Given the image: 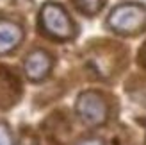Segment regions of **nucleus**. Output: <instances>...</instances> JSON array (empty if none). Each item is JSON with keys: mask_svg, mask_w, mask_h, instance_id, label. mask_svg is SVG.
I'll return each mask as SVG.
<instances>
[{"mask_svg": "<svg viewBox=\"0 0 146 145\" xmlns=\"http://www.w3.org/2000/svg\"><path fill=\"white\" fill-rule=\"evenodd\" d=\"M38 27L45 38L52 41H73L78 34V27L66 7L57 2H45L38 14Z\"/></svg>", "mask_w": 146, "mask_h": 145, "instance_id": "nucleus-1", "label": "nucleus"}, {"mask_svg": "<svg viewBox=\"0 0 146 145\" xmlns=\"http://www.w3.org/2000/svg\"><path fill=\"white\" fill-rule=\"evenodd\" d=\"M107 27L119 36H139L146 31V5L141 2H121L107 16Z\"/></svg>", "mask_w": 146, "mask_h": 145, "instance_id": "nucleus-2", "label": "nucleus"}, {"mask_svg": "<svg viewBox=\"0 0 146 145\" xmlns=\"http://www.w3.org/2000/svg\"><path fill=\"white\" fill-rule=\"evenodd\" d=\"M75 113L78 120L87 127H102L107 124L111 107L107 97L98 90H84L77 95L75 100Z\"/></svg>", "mask_w": 146, "mask_h": 145, "instance_id": "nucleus-3", "label": "nucleus"}, {"mask_svg": "<svg viewBox=\"0 0 146 145\" xmlns=\"http://www.w3.org/2000/svg\"><path fill=\"white\" fill-rule=\"evenodd\" d=\"M54 70V56L45 48L31 50L23 59V74L31 83H43Z\"/></svg>", "mask_w": 146, "mask_h": 145, "instance_id": "nucleus-4", "label": "nucleus"}, {"mask_svg": "<svg viewBox=\"0 0 146 145\" xmlns=\"http://www.w3.org/2000/svg\"><path fill=\"white\" fill-rule=\"evenodd\" d=\"M25 31L18 21L0 16V56L14 52L23 41Z\"/></svg>", "mask_w": 146, "mask_h": 145, "instance_id": "nucleus-5", "label": "nucleus"}, {"mask_svg": "<svg viewBox=\"0 0 146 145\" xmlns=\"http://www.w3.org/2000/svg\"><path fill=\"white\" fill-rule=\"evenodd\" d=\"M71 2L75 5V9L87 18L96 16L105 5V0H71Z\"/></svg>", "mask_w": 146, "mask_h": 145, "instance_id": "nucleus-6", "label": "nucleus"}, {"mask_svg": "<svg viewBox=\"0 0 146 145\" xmlns=\"http://www.w3.org/2000/svg\"><path fill=\"white\" fill-rule=\"evenodd\" d=\"M0 145H14V140H13V134L9 131L7 124L0 122Z\"/></svg>", "mask_w": 146, "mask_h": 145, "instance_id": "nucleus-7", "label": "nucleus"}, {"mask_svg": "<svg viewBox=\"0 0 146 145\" xmlns=\"http://www.w3.org/2000/svg\"><path fill=\"white\" fill-rule=\"evenodd\" d=\"M75 145H105L102 138H96V136H89V138H82L80 142H77Z\"/></svg>", "mask_w": 146, "mask_h": 145, "instance_id": "nucleus-8", "label": "nucleus"}, {"mask_svg": "<svg viewBox=\"0 0 146 145\" xmlns=\"http://www.w3.org/2000/svg\"><path fill=\"white\" fill-rule=\"evenodd\" d=\"M20 145H38V140H36V136H32L31 133H25V134H21Z\"/></svg>", "mask_w": 146, "mask_h": 145, "instance_id": "nucleus-9", "label": "nucleus"}, {"mask_svg": "<svg viewBox=\"0 0 146 145\" xmlns=\"http://www.w3.org/2000/svg\"><path fill=\"white\" fill-rule=\"evenodd\" d=\"M144 61H146V48H144Z\"/></svg>", "mask_w": 146, "mask_h": 145, "instance_id": "nucleus-10", "label": "nucleus"}]
</instances>
